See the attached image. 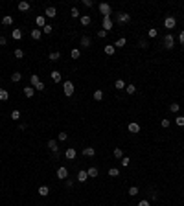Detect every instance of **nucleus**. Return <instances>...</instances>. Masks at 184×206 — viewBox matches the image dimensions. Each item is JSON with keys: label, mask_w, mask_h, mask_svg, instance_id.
<instances>
[{"label": "nucleus", "mask_w": 184, "mask_h": 206, "mask_svg": "<svg viewBox=\"0 0 184 206\" xmlns=\"http://www.w3.org/2000/svg\"><path fill=\"white\" fill-rule=\"evenodd\" d=\"M63 92H64V96H66V98H72V96H74V92H76V85L70 81V79H68V81H64V83H63Z\"/></svg>", "instance_id": "nucleus-1"}, {"label": "nucleus", "mask_w": 184, "mask_h": 206, "mask_svg": "<svg viewBox=\"0 0 184 206\" xmlns=\"http://www.w3.org/2000/svg\"><path fill=\"white\" fill-rule=\"evenodd\" d=\"M162 46L166 48V50H171L173 46H175V37L171 35V33H166L162 37Z\"/></svg>", "instance_id": "nucleus-2"}, {"label": "nucleus", "mask_w": 184, "mask_h": 206, "mask_svg": "<svg viewBox=\"0 0 184 206\" xmlns=\"http://www.w3.org/2000/svg\"><path fill=\"white\" fill-rule=\"evenodd\" d=\"M98 9H100V13H101L103 17H111V15H112V7H111L109 4H105V2L98 4Z\"/></svg>", "instance_id": "nucleus-3"}, {"label": "nucleus", "mask_w": 184, "mask_h": 206, "mask_svg": "<svg viewBox=\"0 0 184 206\" xmlns=\"http://www.w3.org/2000/svg\"><path fill=\"white\" fill-rule=\"evenodd\" d=\"M175 26H177V19H175L173 15H167V17L164 19V28H166V30H173Z\"/></svg>", "instance_id": "nucleus-4"}, {"label": "nucleus", "mask_w": 184, "mask_h": 206, "mask_svg": "<svg viewBox=\"0 0 184 206\" xmlns=\"http://www.w3.org/2000/svg\"><path fill=\"white\" fill-rule=\"evenodd\" d=\"M55 175H57V179H59V180H66V179H68V169H66L64 166H61V167H57Z\"/></svg>", "instance_id": "nucleus-5"}, {"label": "nucleus", "mask_w": 184, "mask_h": 206, "mask_svg": "<svg viewBox=\"0 0 184 206\" xmlns=\"http://www.w3.org/2000/svg\"><path fill=\"white\" fill-rule=\"evenodd\" d=\"M101 30H105V31H111L112 30V26H114V22H112V19L111 17H103V21H101Z\"/></svg>", "instance_id": "nucleus-6"}, {"label": "nucleus", "mask_w": 184, "mask_h": 206, "mask_svg": "<svg viewBox=\"0 0 184 206\" xmlns=\"http://www.w3.org/2000/svg\"><path fill=\"white\" fill-rule=\"evenodd\" d=\"M44 17H48V19H55V17H57V7H55V6H48L46 11H44Z\"/></svg>", "instance_id": "nucleus-7"}, {"label": "nucleus", "mask_w": 184, "mask_h": 206, "mask_svg": "<svg viewBox=\"0 0 184 206\" xmlns=\"http://www.w3.org/2000/svg\"><path fill=\"white\" fill-rule=\"evenodd\" d=\"M116 21H118V24H127V22H131V15L129 13H118V17H116Z\"/></svg>", "instance_id": "nucleus-8"}, {"label": "nucleus", "mask_w": 184, "mask_h": 206, "mask_svg": "<svg viewBox=\"0 0 184 206\" xmlns=\"http://www.w3.org/2000/svg\"><path fill=\"white\" fill-rule=\"evenodd\" d=\"M48 61L50 63H59L61 61V52H57V50H55V52H50V54H48Z\"/></svg>", "instance_id": "nucleus-9"}, {"label": "nucleus", "mask_w": 184, "mask_h": 206, "mask_svg": "<svg viewBox=\"0 0 184 206\" xmlns=\"http://www.w3.org/2000/svg\"><path fill=\"white\" fill-rule=\"evenodd\" d=\"M103 54H105V55H109V57H112V55L116 54L114 44H105V46H103Z\"/></svg>", "instance_id": "nucleus-10"}, {"label": "nucleus", "mask_w": 184, "mask_h": 206, "mask_svg": "<svg viewBox=\"0 0 184 206\" xmlns=\"http://www.w3.org/2000/svg\"><path fill=\"white\" fill-rule=\"evenodd\" d=\"M140 129H142V127H140V124H136V122H131V124L127 125V131H129V133H133V134H138V133H140Z\"/></svg>", "instance_id": "nucleus-11"}, {"label": "nucleus", "mask_w": 184, "mask_h": 206, "mask_svg": "<svg viewBox=\"0 0 184 206\" xmlns=\"http://www.w3.org/2000/svg\"><path fill=\"white\" fill-rule=\"evenodd\" d=\"M79 44H81L83 50H88V48H90V44H92V39H90L88 35H83L81 41H79Z\"/></svg>", "instance_id": "nucleus-12"}, {"label": "nucleus", "mask_w": 184, "mask_h": 206, "mask_svg": "<svg viewBox=\"0 0 184 206\" xmlns=\"http://www.w3.org/2000/svg\"><path fill=\"white\" fill-rule=\"evenodd\" d=\"M30 37H31L33 41H41V37H42V30H39V28H33V30L30 31Z\"/></svg>", "instance_id": "nucleus-13"}, {"label": "nucleus", "mask_w": 184, "mask_h": 206, "mask_svg": "<svg viewBox=\"0 0 184 206\" xmlns=\"http://www.w3.org/2000/svg\"><path fill=\"white\" fill-rule=\"evenodd\" d=\"M76 155H78L76 147H68V149L64 151V158H68V160H74V158H76Z\"/></svg>", "instance_id": "nucleus-14"}, {"label": "nucleus", "mask_w": 184, "mask_h": 206, "mask_svg": "<svg viewBox=\"0 0 184 206\" xmlns=\"http://www.w3.org/2000/svg\"><path fill=\"white\" fill-rule=\"evenodd\" d=\"M76 177H78V182H81V184H83V182H87V180H88V175H87V169H79Z\"/></svg>", "instance_id": "nucleus-15"}, {"label": "nucleus", "mask_w": 184, "mask_h": 206, "mask_svg": "<svg viewBox=\"0 0 184 206\" xmlns=\"http://www.w3.org/2000/svg\"><path fill=\"white\" fill-rule=\"evenodd\" d=\"M87 175H88V179H96V177L100 175V169L94 167V166H90V167L87 169Z\"/></svg>", "instance_id": "nucleus-16"}, {"label": "nucleus", "mask_w": 184, "mask_h": 206, "mask_svg": "<svg viewBox=\"0 0 184 206\" xmlns=\"http://www.w3.org/2000/svg\"><path fill=\"white\" fill-rule=\"evenodd\" d=\"M50 77H52L54 83H61V79H63V76H61L59 70H52V72H50Z\"/></svg>", "instance_id": "nucleus-17"}, {"label": "nucleus", "mask_w": 184, "mask_h": 206, "mask_svg": "<svg viewBox=\"0 0 184 206\" xmlns=\"http://www.w3.org/2000/svg\"><path fill=\"white\" fill-rule=\"evenodd\" d=\"M37 193H39L41 197H48V195H50V186H46V184L39 186V190H37Z\"/></svg>", "instance_id": "nucleus-18"}, {"label": "nucleus", "mask_w": 184, "mask_h": 206, "mask_svg": "<svg viewBox=\"0 0 184 206\" xmlns=\"http://www.w3.org/2000/svg\"><path fill=\"white\" fill-rule=\"evenodd\" d=\"M22 35H24V33H22V30H21V28H13V30H11V37H13L15 41H21V39H22Z\"/></svg>", "instance_id": "nucleus-19"}, {"label": "nucleus", "mask_w": 184, "mask_h": 206, "mask_svg": "<svg viewBox=\"0 0 184 206\" xmlns=\"http://www.w3.org/2000/svg\"><path fill=\"white\" fill-rule=\"evenodd\" d=\"M33 94H35V88H33L31 85H28V87H24V96H26L28 100H31V98H33Z\"/></svg>", "instance_id": "nucleus-20"}, {"label": "nucleus", "mask_w": 184, "mask_h": 206, "mask_svg": "<svg viewBox=\"0 0 184 206\" xmlns=\"http://www.w3.org/2000/svg\"><path fill=\"white\" fill-rule=\"evenodd\" d=\"M30 2H26V0H21L19 2V11H22V13H26V11H30Z\"/></svg>", "instance_id": "nucleus-21"}, {"label": "nucleus", "mask_w": 184, "mask_h": 206, "mask_svg": "<svg viewBox=\"0 0 184 206\" xmlns=\"http://www.w3.org/2000/svg\"><path fill=\"white\" fill-rule=\"evenodd\" d=\"M48 151H52V153H57L59 151V145H57V142L55 140H48Z\"/></svg>", "instance_id": "nucleus-22"}, {"label": "nucleus", "mask_w": 184, "mask_h": 206, "mask_svg": "<svg viewBox=\"0 0 184 206\" xmlns=\"http://www.w3.org/2000/svg\"><path fill=\"white\" fill-rule=\"evenodd\" d=\"M35 24H37V28H39V30H42V28L46 26V17H44V15H39V17L35 19Z\"/></svg>", "instance_id": "nucleus-23"}, {"label": "nucleus", "mask_w": 184, "mask_h": 206, "mask_svg": "<svg viewBox=\"0 0 184 206\" xmlns=\"http://www.w3.org/2000/svg\"><path fill=\"white\" fill-rule=\"evenodd\" d=\"M79 22H81V26H90V22H92V17L90 15H81V19H79Z\"/></svg>", "instance_id": "nucleus-24"}, {"label": "nucleus", "mask_w": 184, "mask_h": 206, "mask_svg": "<svg viewBox=\"0 0 184 206\" xmlns=\"http://www.w3.org/2000/svg\"><path fill=\"white\" fill-rule=\"evenodd\" d=\"M83 157H94L96 155V149L94 147H83Z\"/></svg>", "instance_id": "nucleus-25"}, {"label": "nucleus", "mask_w": 184, "mask_h": 206, "mask_svg": "<svg viewBox=\"0 0 184 206\" xmlns=\"http://www.w3.org/2000/svg\"><path fill=\"white\" fill-rule=\"evenodd\" d=\"M112 157H114V158H118V160L123 158V149H122V147H114V149H112Z\"/></svg>", "instance_id": "nucleus-26"}, {"label": "nucleus", "mask_w": 184, "mask_h": 206, "mask_svg": "<svg viewBox=\"0 0 184 206\" xmlns=\"http://www.w3.org/2000/svg\"><path fill=\"white\" fill-rule=\"evenodd\" d=\"M70 57L72 59H81V50L79 48H72L70 50Z\"/></svg>", "instance_id": "nucleus-27"}, {"label": "nucleus", "mask_w": 184, "mask_h": 206, "mask_svg": "<svg viewBox=\"0 0 184 206\" xmlns=\"http://www.w3.org/2000/svg\"><path fill=\"white\" fill-rule=\"evenodd\" d=\"M21 118H22L21 110H19V109H13V110H11V120H13V122H19Z\"/></svg>", "instance_id": "nucleus-28"}, {"label": "nucleus", "mask_w": 184, "mask_h": 206, "mask_svg": "<svg viewBox=\"0 0 184 206\" xmlns=\"http://www.w3.org/2000/svg\"><path fill=\"white\" fill-rule=\"evenodd\" d=\"M92 98H94V101H101V100H103V90H101V88H98V90H94V94H92Z\"/></svg>", "instance_id": "nucleus-29"}, {"label": "nucleus", "mask_w": 184, "mask_h": 206, "mask_svg": "<svg viewBox=\"0 0 184 206\" xmlns=\"http://www.w3.org/2000/svg\"><path fill=\"white\" fill-rule=\"evenodd\" d=\"M147 37H149V39H157V37H158V30H157V28H149V30H147Z\"/></svg>", "instance_id": "nucleus-30"}, {"label": "nucleus", "mask_w": 184, "mask_h": 206, "mask_svg": "<svg viewBox=\"0 0 184 206\" xmlns=\"http://www.w3.org/2000/svg\"><path fill=\"white\" fill-rule=\"evenodd\" d=\"M127 193H129V197H136V195L140 193V190H138V186H131V188L127 190Z\"/></svg>", "instance_id": "nucleus-31"}, {"label": "nucleus", "mask_w": 184, "mask_h": 206, "mask_svg": "<svg viewBox=\"0 0 184 206\" xmlns=\"http://www.w3.org/2000/svg\"><path fill=\"white\" fill-rule=\"evenodd\" d=\"M2 24L4 26H13V17L11 15H4L2 17Z\"/></svg>", "instance_id": "nucleus-32"}, {"label": "nucleus", "mask_w": 184, "mask_h": 206, "mask_svg": "<svg viewBox=\"0 0 184 206\" xmlns=\"http://www.w3.org/2000/svg\"><path fill=\"white\" fill-rule=\"evenodd\" d=\"M125 44H127V39H125V37H120V39L114 41V48H123Z\"/></svg>", "instance_id": "nucleus-33"}, {"label": "nucleus", "mask_w": 184, "mask_h": 206, "mask_svg": "<svg viewBox=\"0 0 184 206\" xmlns=\"http://www.w3.org/2000/svg\"><path fill=\"white\" fill-rule=\"evenodd\" d=\"M7 100H9V92H7L6 88H0V101L6 103Z\"/></svg>", "instance_id": "nucleus-34"}, {"label": "nucleus", "mask_w": 184, "mask_h": 206, "mask_svg": "<svg viewBox=\"0 0 184 206\" xmlns=\"http://www.w3.org/2000/svg\"><path fill=\"white\" fill-rule=\"evenodd\" d=\"M39 81H41V79H39V74H30V85H31V87H35Z\"/></svg>", "instance_id": "nucleus-35"}, {"label": "nucleus", "mask_w": 184, "mask_h": 206, "mask_svg": "<svg viewBox=\"0 0 184 206\" xmlns=\"http://www.w3.org/2000/svg\"><path fill=\"white\" fill-rule=\"evenodd\" d=\"M125 87H127V85H125L123 79H116V81H114V88H118V90H125Z\"/></svg>", "instance_id": "nucleus-36"}, {"label": "nucleus", "mask_w": 184, "mask_h": 206, "mask_svg": "<svg viewBox=\"0 0 184 206\" xmlns=\"http://www.w3.org/2000/svg\"><path fill=\"white\" fill-rule=\"evenodd\" d=\"M125 92H127L129 96L136 94V85H133V83H131V85H127V87H125Z\"/></svg>", "instance_id": "nucleus-37"}, {"label": "nucleus", "mask_w": 184, "mask_h": 206, "mask_svg": "<svg viewBox=\"0 0 184 206\" xmlns=\"http://www.w3.org/2000/svg\"><path fill=\"white\" fill-rule=\"evenodd\" d=\"M33 88H35V92H44V90H46V83H44V81H39L35 87H33Z\"/></svg>", "instance_id": "nucleus-38"}, {"label": "nucleus", "mask_w": 184, "mask_h": 206, "mask_svg": "<svg viewBox=\"0 0 184 206\" xmlns=\"http://www.w3.org/2000/svg\"><path fill=\"white\" fill-rule=\"evenodd\" d=\"M107 175H109V177H120V169H118V167H111V169L107 171Z\"/></svg>", "instance_id": "nucleus-39"}, {"label": "nucleus", "mask_w": 184, "mask_h": 206, "mask_svg": "<svg viewBox=\"0 0 184 206\" xmlns=\"http://www.w3.org/2000/svg\"><path fill=\"white\" fill-rule=\"evenodd\" d=\"M70 17H72V19H78V17L81 19V13H79V9H78V7H72V9H70Z\"/></svg>", "instance_id": "nucleus-40"}, {"label": "nucleus", "mask_w": 184, "mask_h": 206, "mask_svg": "<svg viewBox=\"0 0 184 206\" xmlns=\"http://www.w3.org/2000/svg\"><path fill=\"white\" fill-rule=\"evenodd\" d=\"M22 79V74L21 72H13V74H11V81L13 83H19Z\"/></svg>", "instance_id": "nucleus-41"}, {"label": "nucleus", "mask_w": 184, "mask_h": 206, "mask_svg": "<svg viewBox=\"0 0 184 206\" xmlns=\"http://www.w3.org/2000/svg\"><path fill=\"white\" fill-rule=\"evenodd\" d=\"M169 110H171V112H179V110H181V103H169Z\"/></svg>", "instance_id": "nucleus-42"}, {"label": "nucleus", "mask_w": 184, "mask_h": 206, "mask_svg": "<svg viewBox=\"0 0 184 206\" xmlns=\"http://www.w3.org/2000/svg\"><path fill=\"white\" fill-rule=\"evenodd\" d=\"M175 125L177 127H184V116H181V114L175 116Z\"/></svg>", "instance_id": "nucleus-43"}, {"label": "nucleus", "mask_w": 184, "mask_h": 206, "mask_svg": "<svg viewBox=\"0 0 184 206\" xmlns=\"http://www.w3.org/2000/svg\"><path fill=\"white\" fill-rule=\"evenodd\" d=\"M52 31H54V26H52V24H46V26L42 28V33H46V35H50Z\"/></svg>", "instance_id": "nucleus-44"}, {"label": "nucleus", "mask_w": 184, "mask_h": 206, "mask_svg": "<svg viewBox=\"0 0 184 206\" xmlns=\"http://www.w3.org/2000/svg\"><path fill=\"white\" fill-rule=\"evenodd\" d=\"M68 138V133H64V131H61V133H57V140L59 142H64Z\"/></svg>", "instance_id": "nucleus-45"}, {"label": "nucleus", "mask_w": 184, "mask_h": 206, "mask_svg": "<svg viewBox=\"0 0 184 206\" xmlns=\"http://www.w3.org/2000/svg\"><path fill=\"white\" fill-rule=\"evenodd\" d=\"M13 55H15L17 59H22V57H24V50H21V48H17V50L13 52Z\"/></svg>", "instance_id": "nucleus-46"}, {"label": "nucleus", "mask_w": 184, "mask_h": 206, "mask_svg": "<svg viewBox=\"0 0 184 206\" xmlns=\"http://www.w3.org/2000/svg\"><path fill=\"white\" fill-rule=\"evenodd\" d=\"M138 46H140V48H147V46H149V42H147V39H138Z\"/></svg>", "instance_id": "nucleus-47"}, {"label": "nucleus", "mask_w": 184, "mask_h": 206, "mask_svg": "<svg viewBox=\"0 0 184 206\" xmlns=\"http://www.w3.org/2000/svg\"><path fill=\"white\" fill-rule=\"evenodd\" d=\"M129 164H131V158H129V157H123L122 158V167H129Z\"/></svg>", "instance_id": "nucleus-48"}, {"label": "nucleus", "mask_w": 184, "mask_h": 206, "mask_svg": "<svg viewBox=\"0 0 184 206\" xmlns=\"http://www.w3.org/2000/svg\"><path fill=\"white\" fill-rule=\"evenodd\" d=\"M160 125H162L164 129H167V127H169V125H171V122H169V120H167V118H162V120H160Z\"/></svg>", "instance_id": "nucleus-49"}, {"label": "nucleus", "mask_w": 184, "mask_h": 206, "mask_svg": "<svg viewBox=\"0 0 184 206\" xmlns=\"http://www.w3.org/2000/svg\"><path fill=\"white\" fill-rule=\"evenodd\" d=\"M107 33H109V31H105V30H100V31H98L96 35H98L100 39H105V37H107Z\"/></svg>", "instance_id": "nucleus-50"}, {"label": "nucleus", "mask_w": 184, "mask_h": 206, "mask_svg": "<svg viewBox=\"0 0 184 206\" xmlns=\"http://www.w3.org/2000/svg\"><path fill=\"white\" fill-rule=\"evenodd\" d=\"M74 188V180L72 179H66V190H72Z\"/></svg>", "instance_id": "nucleus-51"}, {"label": "nucleus", "mask_w": 184, "mask_h": 206, "mask_svg": "<svg viewBox=\"0 0 184 206\" xmlns=\"http://www.w3.org/2000/svg\"><path fill=\"white\" fill-rule=\"evenodd\" d=\"M136 206H151V203H149L147 199H142V201H140V203H138Z\"/></svg>", "instance_id": "nucleus-52"}, {"label": "nucleus", "mask_w": 184, "mask_h": 206, "mask_svg": "<svg viewBox=\"0 0 184 206\" xmlns=\"http://www.w3.org/2000/svg\"><path fill=\"white\" fill-rule=\"evenodd\" d=\"M83 6H85V7H92L94 2H92V0H83Z\"/></svg>", "instance_id": "nucleus-53"}, {"label": "nucleus", "mask_w": 184, "mask_h": 206, "mask_svg": "<svg viewBox=\"0 0 184 206\" xmlns=\"http://www.w3.org/2000/svg\"><path fill=\"white\" fill-rule=\"evenodd\" d=\"M179 42H181V46H184V30L179 33Z\"/></svg>", "instance_id": "nucleus-54"}, {"label": "nucleus", "mask_w": 184, "mask_h": 206, "mask_svg": "<svg viewBox=\"0 0 184 206\" xmlns=\"http://www.w3.org/2000/svg\"><path fill=\"white\" fill-rule=\"evenodd\" d=\"M6 44H7V39L4 35H0V46H6Z\"/></svg>", "instance_id": "nucleus-55"}, {"label": "nucleus", "mask_w": 184, "mask_h": 206, "mask_svg": "<svg viewBox=\"0 0 184 206\" xmlns=\"http://www.w3.org/2000/svg\"><path fill=\"white\" fill-rule=\"evenodd\" d=\"M26 129H28V125H26V124H19V131H22V133H24Z\"/></svg>", "instance_id": "nucleus-56"}, {"label": "nucleus", "mask_w": 184, "mask_h": 206, "mask_svg": "<svg viewBox=\"0 0 184 206\" xmlns=\"http://www.w3.org/2000/svg\"><path fill=\"white\" fill-rule=\"evenodd\" d=\"M0 182H2V179H0Z\"/></svg>", "instance_id": "nucleus-57"}]
</instances>
